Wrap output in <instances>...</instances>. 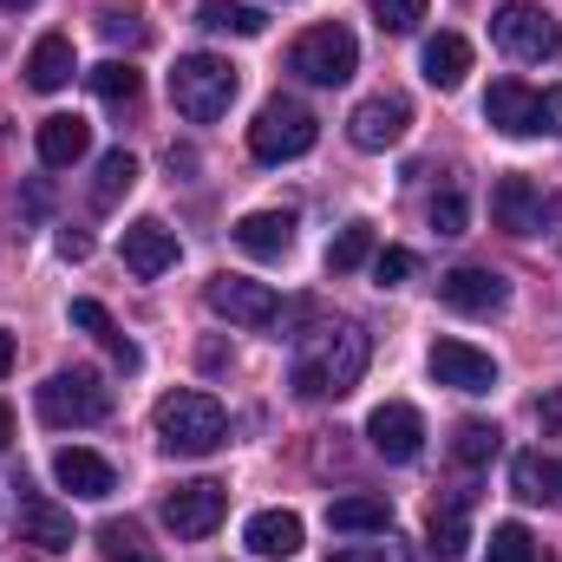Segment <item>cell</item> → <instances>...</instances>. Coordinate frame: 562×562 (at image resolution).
Segmentation results:
<instances>
[{
  "label": "cell",
  "mask_w": 562,
  "mask_h": 562,
  "mask_svg": "<svg viewBox=\"0 0 562 562\" xmlns=\"http://www.w3.org/2000/svg\"><path fill=\"white\" fill-rule=\"evenodd\" d=\"M367 334L353 327V321H334V327H314L307 340H301V353H294V373H288V386L301 393V400H347L353 386H360V373H367Z\"/></svg>",
  "instance_id": "1"
},
{
  "label": "cell",
  "mask_w": 562,
  "mask_h": 562,
  "mask_svg": "<svg viewBox=\"0 0 562 562\" xmlns=\"http://www.w3.org/2000/svg\"><path fill=\"white\" fill-rule=\"evenodd\" d=\"M229 438V413L210 393H164L157 400V445L170 458H210Z\"/></svg>",
  "instance_id": "2"
},
{
  "label": "cell",
  "mask_w": 562,
  "mask_h": 562,
  "mask_svg": "<svg viewBox=\"0 0 562 562\" xmlns=\"http://www.w3.org/2000/svg\"><path fill=\"white\" fill-rule=\"evenodd\" d=\"M243 92V72L216 53H183L177 72H170V105L190 119V125H216Z\"/></svg>",
  "instance_id": "3"
},
{
  "label": "cell",
  "mask_w": 562,
  "mask_h": 562,
  "mask_svg": "<svg viewBox=\"0 0 562 562\" xmlns=\"http://www.w3.org/2000/svg\"><path fill=\"white\" fill-rule=\"evenodd\" d=\"M321 144V119L307 112V105H294V99H269L262 112H256V125H249V150L262 157V164H294V157H307Z\"/></svg>",
  "instance_id": "4"
},
{
  "label": "cell",
  "mask_w": 562,
  "mask_h": 562,
  "mask_svg": "<svg viewBox=\"0 0 562 562\" xmlns=\"http://www.w3.org/2000/svg\"><path fill=\"white\" fill-rule=\"evenodd\" d=\"M288 66H294L307 86H347V79L360 72V40H353L340 20H327V26H307V33L294 40Z\"/></svg>",
  "instance_id": "5"
},
{
  "label": "cell",
  "mask_w": 562,
  "mask_h": 562,
  "mask_svg": "<svg viewBox=\"0 0 562 562\" xmlns=\"http://www.w3.org/2000/svg\"><path fill=\"white\" fill-rule=\"evenodd\" d=\"M491 40H497L510 59L543 66V59H557L562 26H557V13H550V7H537V0H504V7H497V20H491Z\"/></svg>",
  "instance_id": "6"
},
{
  "label": "cell",
  "mask_w": 562,
  "mask_h": 562,
  "mask_svg": "<svg viewBox=\"0 0 562 562\" xmlns=\"http://www.w3.org/2000/svg\"><path fill=\"white\" fill-rule=\"evenodd\" d=\"M112 413V386L92 367H66L40 386V419L46 425H99Z\"/></svg>",
  "instance_id": "7"
},
{
  "label": "cell",
  "mask_w": 562,
  "mask_h": 562,
  "mask_svg": "<svg viewBox=\"0 0 562 562\" xmlns=\"http://www.w3.org/2000/svg\"><path fill=\"white\" fill-rule=\"evenodd\" d=\"M223 517H229V491H223L216 477H190V484H177V491L164 497V530L183 537V543L210 537Z\"/></svg>",
  "instance_id": "8"
},
{
  "label": "cell",
  "mask_w": 562,
  "mask_h": 562,
  "mask_svg": "<svg viewBox=\"0 0 562 562\" xmlns=\"http://www.w3.org/2000/svg\"><path fill=\"white\" fill-rule=\"evenodd\" d=\"M203 294H210V307H216L229 327H276L281 321V294L256 276H210Z\"/></svg>",
  "instance_id": "9"
},
{
  "label": "cell",
  "mask_w": 562,
  "mask_h": 562,
  "mask_svg": "<svg viewBox=\"0 0 562 562\" xmlns=\"http://www.w3.org/2000/svg\"><path fill=\"white\" fill-rule=\"evenodd\" d=\"M438 301L451 307V314H471V321H491V314H504L510 307V281L497 276V269H445L438 276Z\"/></svg>",
  "instance_id": "10"
},
{
  "label": "cell",
  "mask_w": 562,
  "mask_h": 562,
  "mask_svg": "<svg viewBox=\"0 0 562 562\" xmlns=\"http://www.w3.org/2000/svg\"><path fill=\"white\" fill-rule=\"evenodd\" d=\"M543 216H550V196H543L537 177H524V170L497 177V190H491V223H497L504 236H537Z\"/></svg>",
  "instance_id": "11"
},
{
  "label": "cell",
  "mask_w": 562,
  "mask_h": 562,
  "mask_svg": "<svg viewBox=\"0 0 562 562\" xmlns=\"http://www.w3.org/2000/svg\"><path fill=\"white\" fill-rule=\"evenodd\" d=\"M431 380L451 393H491L497 386V360L471 340H431Z\"/></svg>",
  "instance_id": "12"
},
{
  "label": "cell",
  "mask_w": 562,
  "mask_h": 562,
  "mask_svg": "<svg viewBox=\"0 0 562 562\" xmlns=\"http://www.w3.org/2000/svg\"><path fill=\"white\" fill-rule=\"evenodd\" d=\"M13 530H20V543H33V550H46V557H59V550L79 543L72 510L53 504V497H40V491H26V484H20V517H13Z\"/></svg>",
  "instance_id": "13"
},
{
  "label": "cell",
  "mask_w": 562,
  "mask_h": 562,
  "mask_svg": "<svg viewBox=\"0 0 562 562\" xmlns=\"http://www.w3.org/2000/svg\"><path fill=\"white\" fill-rule=\"evenodd\" d=\"M406 125H413V105H406L400 92H373V99L353 105L347 138L360 144V150H393V144L406 138Z\"/></svg>",
  "instance_id": "14"
},
{
  "label": "cell",
  "mask_w": 562,
  "mask_h": 562,
  "mask_svg": "<svg viewBox=\"0 0 562 562\" xmlns=\"http://www.w3.org/2000/svg\"><path fill=\"white\" fill-rule=\"evenodd\" d=\"M367 438H373V451H380L386 464H413V458L425 451V419H419V406H406V400H386V406H373Z\"/></svg>",
  "instance_id": "15"
},
{
  "label": "cell",
  "mask_w": 562,
  "mask_h": 562,
  "mask_svg": "<svg viewBox=\"0 0 562 562\" xmlns=\"http://www.w3.org/2000/svg\"><path fill=\"white\" fill-rule=\"evenodd\" d=\"M177 229H164L157 216H138L132 229H125V269L132 276H144V281H157L164 269H177Z\"/></svg>",
  "instance_id": "16"
},
{
  "label": "cell",
  "mask_w": 562,
  "mask_h": 562,
  "mask_svg": "<svg viewBox=\"0 0 562 562\" xmlns=\"http://www.w3.org/2000/svg\"><path fill=\"white\" fill-rule=\"evenodd\" d=\"M53 477H59L72 497H86V504H105V497L119 491V471H112L99 451H86V445H66V451L53 458Z\"/></svg>",
  "instance_id": "17"
},
{
  "label": "cell",
  "mask_w": 562,
  "mask_h": 562,
  "mask_svg": "<svg viewBox=\"0 0 562 562\" xmlns=\"http://www.w3.org/2000/svg\"><path fill=\"white\" fill-rule=\"evenodd\" d=\"M537 99H543V92H530L524 79H497V86L484 92V119H491L504 138H537Z\"/></svg>",
  "instance_id": "18"
},
{
  "label": "cell",
  "mask_w": 562,
  "mask_h": 562,
  "mask_svg": "<svg viewBox=\"0 0 562 562\" xmlns=\"http://www.w3.org/2000/svg\"><path fill=\"white\" fill-rule=\"evenodd\" d=\"M425 537H431V557H445V562L464 557V550H471V491H445V497L431 504Z\"/></svg>",
  "instance_id": "19"
},
{
  "label": "cell",
  "mask_w": 562,
  "mask_h": 562,
  "mask_svg": "<svg viewBox=\"0 0 562 562\" xmlns=\"http://www.w3.org/2000/svg\"><path fill=\"white\" fill-rule=\"evenodd\" d=\"M236 249L256 256V262L288 256V249H294V216H288V210H249V216L236 223Z\"/></svg>",
  "instance_id": "20"
},
{
  "label": "cell",
  "mask_w": 562,
  "mask_h": 562,
  "mask_svg": "<svg viewBox=\"0 0 562 562\" xmlns=\"http://www.w3.org/2000/svg\"><path fill=\"white\" fill-rule=\"evenodd\" d=\"M510 491H517L524 504L562 510V458H550V451H517V458H510Z\"/></svg>",
  "instance_id": "21"
},
{
  "label": "cell",
  "mask_w": 562,
  "mask_h": 562,
  "mask_svg": "<svg viewBox=\"0 0 562 562\" xmlns=\"http://www.w3.org/2000/svg\"><path fill=\"white\" fill-rule=\"evenodd\" d=\"M40 164L46 170H72L86 150H92V125L86 119H72V112H53V119H40Z\"/></svg>",
  "instance_id": "22"
},
{
  "label": "cell",
  "mask_w": 562,
  "mask_h": 562,
  "mask_svg": "<svg viewBox=\"0 0 562 562\" xmlns=\"http://www.w3.org/2000/svg\"><path fill=\"white\" fill-rule=\"evenodd\" d=\"M243 543H249V557H262V562L301 557V517L294 510H256L249 530H243Z\"/></svg>",
  "instance_id": "23"
},
{
  "label": "cell",
  "mask_w": 562,
  "mask_h": 562,
  "mask_svg": "<svg viewBox=\"0 0 562 562\" xmlns=\"http://www.w3.org/2000/svg\"><path fill=\"white\" fill-rule=\"evenodd\" d=\"M327 524L340 537H393V504L373 497V491H353V497H334L327 504Z\"/></svg>",
  "instance_id": "24"
},
{
  "label": "cell",
  "mask_w": 562,
  "mask_h": 562,
  "mask_svg": "<svg viewBox=\"0 0 562 562\" xmlns=\"http://www.w3.org/2000/svg\"><path fill=\"white\" fill-rule=\"evenodd\" d=\"M425 66V86H438V92H458L464 86V72H471V40L464 33H431L419 53Z\"/></svg>",
  "instance_id": "25"
},
{
  "label": "cell",
  "mask_w": 562,
  "mask_h": 562,
  "mask_svg": "<svg viewBox=\"0 0 562 562\" xmlns=\"http://www.w3.org/2000/svg\"><path fill=\"white\" fill-rule=\"evenodd\" d=\"M72 72H79V59H72V40L66 33H46L26 53V86L33 92H59V86H72Z\"/></svg>",
  "instance_id": "26"
},
{
  "label": "cell",
  "mask_w": 562,
  "mask_h": 562,
  "mask_svg": "<svg viewBox=\"0 0 562 562\" xmlns=\"http://www.w3.org/2000/svg\"><path fill=\"white\" fill-rule=\"evenodd\" d=\"M196 26L256 40V33H269V13H262V7H243V0H203V7H196Z\"/></svg>",
  "instance_id": "27"
},
{
  "label": "cell",
  "mask_w": 562,
  "mask_h": 562,
  "mask_svg": "<svg viewBox=\"0 0 562 562\" xmlns=\"http://www.w3.org/2000/svg\"><path fill=\"white\" fill-rule=\"evenodd\" d=\"M497 445H504V431H497L491 419H464L458 431H451V458H458L464 471L491 464V458H497Z\"/></svg>",
  "instance_id": "28"
},
{
  "label": "cell",
  "mask_w": 562,
  "mask_h": 562,
  "mask_svg": "<svg viewBox=\"0 0 562 562\" xmlns=\"http://www.w3.org/2000/svg\"><path fill=\"white\" fill-rule=\"evenodd\" d=\"M132 183H138V157H132V150H105V157H99L92 203H99V210H112L119 196H132Z\"/></svg>",
  "instance_id": "29"
},
{
  "label": "cell",
  "mask_w": 562,
  "mask_h": 562,
  "mask_svg": "<svg viewBox=\"0 0 562 562\" xmlns=\"http://www.w3.org/2000/svg\"><path fill=\"white\" fill-rule=\"evenodd\" d=\"M86 86H92L105 105H138V92H144L138 66H125V59H105V66H92V72H86Z\"/></svg>",
  "instance_id": "30"
},
{
  "label": "cell",
  "mask_w": 562,
  "mask_h": 562,
  "mask_svg": "<svg viewBox=\"0 0 562 562\" xmlns=\"http://www.w3.org/2000/svg\"><path fill=\"white\" fill-rule=\"evenodd\" d=\"M360 262H373V223H347V229L327 243V269H334V276H353Z\"/></svg>",
  "instance_id": "31"
},
{
  "label": "cell",
  "mask_w": 562,
  "mask_h": 562,
  "mask_svg": "<svg viewBox=\"0 0 562 562\" xmlns=\"http://www.w3.org/2000/svg\"><path fill=\"white\" fill-rule=\"evenodd\" d=\"M484 562H550V557H543V543H537L524 524H497V530H491V550H484Z\"/></svg>",
  "instance_id": "32"
},
{
  "label": "cell",
  "mask_w": 562,
  "mask_h": 562,
  "mask_svg": "<svg viewBox=\"0 0 562 562\" xmlns=\"http://www.w3.org/2000/svg\"><path fill=\"white\" fill-rule=\"evenodd\" d=\"M367 7H373L380 33H413L425 20V0H367Z\"/></svg>",
  "instance_id": "33"
},
{
  "label": "cell",
  "mask_w": 562,
  "mask_h": 562,
  "mask_svg": "<svg viewBox=\"0 0 562 562\" xmlns=\"http://www.w3.org/2000/svg\"><path fill=\"white\" fill-rule=\"evenodd\" d=\"M464 223H471V203H464L458 190L431 196V229H438V236H464Z\"/></svg>",
  "instance_id": "34"
},
{
  "label": "cell",
  "mask_w": 562,
  "mask_h": 562,
  "mask_svg": "<svg viewBox=\"0 0 562 562\" xmlns=\"http://www.w3.org/2000/svg\"><path fill=\"white\" fill-rule=\"evenodd\" d=\"M413 249H373V281L380 288H400V281H413Z\"/></svg>",
  "instance_id": "35"
},
{
  "label": "cell",
  "mask_w": 562,
  "mask_h": 562,
  "mask_svg": "<svg viewBox=\"0 0 562 562\" xmlns=\"http://www.w3.org/2000/svg\"><path fill=\"white\" fill-rule=\"evenodd\" d=\"M72 327H86V334H92V340H105V334H112V327H119V321H112V314H105V307H99V301H86V294H79V301H72Z\"/></svg>",
  "instance_id": "36"
},
{
  "label": "cell",
  "mask_w": 562,
  "mask_h": 562,
  "mask_svg": "<svg viewBox=\"0 0 562 562\" xmlns=\"http://www.w3.org/2000/svg\"><path fill=\"white\" fill-rule=\"evenodd\" d=\"M99 26H105V40H132V46L150 40V33L138 26V13H99Z\"/></svg>",
  "instance_id": "37"
},
{
  "label": "cell",
  "mask_w": 562,
  "mask_h": 562,
  "mask_svg": "<svg viewBox=\"0 0 562 562\" xmlns=\"http://www.w3.org/2000/svg\"><path fill=\"white\" fill-rule=\"evenodd\" d=\"M543 132H562V86H550L543 99H537V138Z\"/></svg>",
  "instance_id": "38"
},
{
  "label": "cell",
  "mask_w": 562,
  "mask_h": 562,
  "mask_svg": "<svg viewBox=\"0 0 562 562\" xmlns=\"http://www.w3.org/2000/svg\"><path fill=\"white\" fill-rule=\"evenodd\" d=\"M99 543H105L112 557H125V550H138V530H132V524H105V530H99Z\"/></svg>",
  "instance_id": "39"
},
{
  "label": "cell",
  "mask_w": 562,
  "mask_h": 562,
  "mask_svg": "<svg viewBox=\"0 0 562 562\" xmlns=\"http://www.w3.org/2000/svg\"><path fill=\"white\" fill-rule=\"evenodd\" d=\"M59 256H66V262H86V256H92V236H86V229H59Z\"/></svg>",
  "instance_id": "40"
},
{
  "label": "cell",
  "mask_w": 562,
  "mask_h": 562,
  "mask_svg": "<svg viewBox=\"0 0 562 562\" xmlns=\"http://www.w3.org/2000/svg\"><path fill=\"white\" fill-rule=\"evenodd\" d=\"M334 562H393V543H360V550H340Z\"/></svg>",
  "instance_id": "41"
},
{
  "label": "cell",
  "mask_w": 562,
  "mask_h": 562,
  "mask_svg": "<svg viewBox=\"0 0 562 562\" xmlns=\"http://www.w3.org/2000/svg\"><path fill=\"white\" fill-rule=\"evenodd\" d=\"M537 419H543V431H562V393H543L537 400Z\"/></svg>",
  "instance_id": "42"
},
{
  "label": "cell",
  "mask_w": 562,
  "mask_h": 562,
  "mask_svg": "<svg viewBox=\"0 0 562 562\" xmlns=\"http://www.w3.org/2000/svg\"><path fill=\"white\" fill-rule=\"evenodd\" d=\"M13 353H20V347H13V334H0V380L13 373Z\"/></svg>",
  "instance_id": "43"
},
{
  "label": "cell",
  "mask_w": 562,
  "mask_h": 562,
  "mask_svg": "<svg viewBox=\"0 0 562 562\" xmlns=\"http://www.w3.org/2000/svg\"><path fill=\"white\" fill-rule=\"evenodd\" d=\"M7 438H13V413L0 406V451H7Z\"/></svg>",
  "instance_id": "44"
},
{
  "label": "cell",
  "mask_w": 562,
  "mask_h": 562,
  "mask_svg": "<svg viewBox=\"0 0 562 562\" xmlns=\"http://www.w3.org/2000/svg\"><path fill=\"white\" fill-rule=\"evenodd\" d=\"M112 562H157V557H144V550H125V557H112Z\"/></svg>",
  "instance_id": "45"
},
{
  "label": "cell",
  "mask_w": 562,
  "mask_h": 562,
  "mask_svg": "<svg viewBox=\"0 0 562 562\" xmlns=\"http://www.w3.org/2000/svg\"><path fill=\"white\" fill-rule=\"evenodd\" d=\"M0 7H33V0H0Z\"/></svg>",
  "instance_id": "46"
}]
</instances>
